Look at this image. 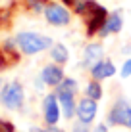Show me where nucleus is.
I'll return each instance as SVG.
<instances>
[{
    "label": "nucleus",
    "instance_id": "nucleus-23",
    "mask_svg": "<svg viewBox=\"0 0 131 132\" xmlns=\"http://www.w3.org/2000/svg\"><path fill=\"white\" fill-rule=\"evenodd\" d=\"M31 132H44V130H43V128H33Z\"/></svg>",
    "mask_w": 131,
    "mask_h": 132
},
{
    "label": "nucleus",
    "instance_id": "nucleus-9",
    "mask_svg": "<svg viewBox=\"0 0 131 132\" xmlns=\"http://www.w3.org/2000/svg\"><path fill=\"white\" fill-rule=\"evenodd\" d=\"M91 75L94 80H102V79H110V77L116 75V67L110 60H102L98 63H94L91 67Z\"/></svg>",
    "mask_w": 131,
    "mask_h": 132
},
{
    "label": "nucleus",
    "instance_id": "nucleus-14",
    "mask_svg": "<svg viewBox=\"0 0 131 132\" xmlns=\"http://www.w3.org/2000/svg\"><path fill=\"white\" fill-rule=\"evenodd\" d=\"M50 56H52V60L56 61V63H60V65H62V63H66V61H67L70 54H67V48L64 46V44H54Z\"/></svg>",
    "mask_w": 131,
    "mask_h": 132
},
{
    "label": "nucleus",
    "instance_id": "nucleus-24",
    "mask_svg": "<svg viewBox=\"0 0 131 132\" xmlns=\"http://www.w3.org/2000/svg\"><path fill=\"white\" fill-rule=\"evenodd\" d=\"M54 132H64V130H54Z\"/></svg>",
    "mask_w": 131,
    "mask_h": 132
},
{
    "label": "nucleus",
    "instance_id": "nucleus-6",
    "mask_svg": "<svg viewBox=\"0 0 131 132\" xmlns=\"http://www.w3.org/2000/svg\"><path fill=\"white\" fill-rule=\"evenodd\" d=\"M44 17H46V21L50 25H56V27H64L70 23V12L66 10L64 6H60V4H48L46 8H44Z\"/></svg>",
    "mask_w": 131,
    "mask_h": 132
},
{
    "label": "nucleus",
    "instance_id": "nucleus-11",
    "mask_svg": "<svg viewBox=\"0 0 131 132\" xmlns=\"http://www.w3.org/2000/svg\"><path fill=\"white\" fill-rule=\"evenodd\" d=\"M102 57H104V48H102L100 42H91L87 44L83 50V61L87 63V65H94V63L102 61Z\"/></svg>",
    "mask_w": 131,
    "mask_h": 132
},
{
    "label": "nucleus",
    "instance_id": "nucleus-8",
    "mask_svg": "<svg viewBox=\"0 0 131 132\" xmlns=\"http://www.w3.org/2000/svg\"><path fill=\"white\" fill-rule=\"evenodd\" d=\"M43 111H44V121L48 125H56L60 119V105H58L56 94H48L43 102Z\"/></svg>",
    "mask_w": 131,
    "mask_h": 132
},
{
    "label": "nucleus",
    "instance_id": "nucleus-16",
    "mask_svg": "<svg viewBox=\"0 0 131 132\" xmlns=\"http://www.w3.org/2000/svg\"><path fill=\"white\" fill-rule=\"evenodd\" d=\"M12 23V12L8 8H0V29H8Z\"/></svg>",
    "mask_w": 131,
    "mask_h": 132
},
{
    "label": "nucleus",
    "instance_id": "nucleus-2",
    "mask_svg": "<svg viewBox=\"0 0 131 132\" xmlns=\"http://www.w3.org/2000/svg\"><path fill=\"white\" fill-rule=\"evenodd\" d=\"M75 92H77V82L73 79H64L60 84H58V92L56 98L60 102V107L64 111L66 119H71L73 113L77 111L75 109Z\"/></svg>",
    "mask_w": 131,
    "mask_h": 132
},
{
    "label": "nucleus",
    "instance_id": "nucleus-7",
    "mask_svg": "<svg viewBox=\"0 0 131 132\" xmlns=\"http://www.w3.org/2000/svg\"><path fill=\"white\" fill-rule=\"evenodd\" d=\"M96 109H98V103L94 102L91 98H83L79 100L77 103V119L79 122H85V125H91L94 121V117H96Z\"/></svg>",
    "mask_w": 131,
    "mask_h": 132
},
{
    "label": "nucleus",
    "instance_id": "nucleus-12",
    "mask_svg": "<svg viewBox=\"0 0 131 132\" xmlns=\"http://www.w3.org/2000/svg\"><path fill=\"white\" fill-rule=\"evenodd\" d=\"M19 61V54L16 52L12 42H6L0 48V69H8V67L16 65Z\"/></svg>",
    "mask_w": 131,
    "mask_h": 132
},
{
    "label": "nucleus",
    "instance_id": "nucleus-13",
    "mask_svg": "<svg viewBox=\"0 0 131 132\" xmlns=\"http://www.w3.org/2000/svg\"><path fill=\"white\" fill-rule=\"evenodd\" d=\"M121 27H123V17H121V13L120 12H112L110 15H108L106 23H104V27L100 29V33H98V35L104 38V36L112 35V33H120Z\"/></svg>",
    "mask_w": 131,
    "mask_h": 132
},
{
    "label": "nucleus",
    "instance_id": "nucleus-22",
    "mask_svg": "<svg viewBox=\"0 0 131 132\" xmlns=\"http://www.w3.org/2000/svg\"><path fill=\"white\" fill-rule=\"evenodd\" d=\"M93 132H108V126H106V125H98Z\"/></svg>",
    "mask_w": 131,
    "mask_h": 132
},
{
    "label": "nucleus",
    "instance_id": "nucleus-4",
    "mask_svg": "<svg viewBox=\"0 0 131 132\" xmlns=\"http://www.w3.org/2000/svg\"><path fill=\"white\" fill-rule=\"evenodd\" d=\"M23 88H21L19 82H10L6 84L2 88V92H0V102L4 103L8 109H19L23 105Z\"/></svg>",
    "mask_w": 131,
    "mask_h": 132
},
{
    "label": "nucleus",
    "instance_id": "nucleus-5",
    "mask_svg": "<svg viewBox=\"0 0 131 132\" xmlns=\"http://www.w3.org/2000/svg\"><path fill=\"white\" fill-rule=\"evenodd\" d=\"M108 122L110 125H121L131 128V105L125 100H120V102L114 103V107L108 113Z\"/></svg>",
    "mask_w": 131,
    "mask_h": 132
},
{
    "label": "nucleus",
    "instance_id": "nucleus-20",
    "mask_svg": "<svg viewBox=\"0 0 131 132\" xmlns=\"http://www.w3.org/2000/svg\"><path fill=\"white\" fill-rule=\"evenodd\" d=\"M73 132H89V125H85V122H77V125L73 126Z\"/></svg>",
    "mask_w": 131,
    "mask_h": 132
},
{
    "label": "nucleus",
    "instance_id": "nucleus-19",
    "mask_svg": "<svg viewBox=\"0 0 131 132\" xmlns=\"http://www.w3.org/2000/svg\"><path fill=\"white\" fill-rule=\"evenodd\" d=\"M0 132H16V128H13L12 122H8V121H0Z\"/></svg>",
    "mask_w": 131,
    "mask_h": 132
},
{
    "label": "nucleus",
    "instance_id": "nucleus-3",
    "mask_svg": "<svg viewBox=\"0 0 131 132\" xmlns=\"http://www.w3.org/2000/svg\"><path fill=\"white\" fill-rule=\"evenodd\" d=\"M16 44L19 46V50L23 54L31 56V54H39L43 50L50 48L52 40L48 36H43V35H37V33H19L16 38Z\"/></svg>",
    "mask_w": 131,
    "mask_h": 132
},
{
    "label": "nucleus",
    "instance_id": "nucleus-15",
    "mask_svg": "<svg viewBox=\"0 0 131 132\" xmlns=\"http://www.w3.org/2000/svg\"><path fill=\"white\" fill-rule=\"evenodd\" d=\"M85 94H87V98L98 102V100L102 98V86L98 84V80H91V82L87 84V88H85Z\"/></svg>",
    "mask_w": 131,
    "mask_h": 132
},
{
    "label": "nucleus",
    "instance_id": "nucleus-10",
    "mask_svg": "<svg viewBox=\"0 0 131 132\" xmlns=\"http://www.w3.org/2000/svg\"><path fill=\"white\" fill-rule=\"evenodd\" d=\"M40 79L48 86H58L64 80V71H62L60 65H46L43 69V73H40Z\"/></svg>",
    "mask_w": 131,
    "mask_h": 132
},
{
    "label": "nucleus",
    "instance_id": "nucleus-18",
    "mask_svg": "<svg viewBox=\"0 0 131 132\" xmlns=\"http://www.w3.org/2000/svg\"><path fill=\"white\" fill-rule=\"evenodd\" d=\"M121 77H123V79L131 77V57L123 63V65H121Z\"/></svg>",
    "mask_w": 131,
    "mask_h": 132
},
{
    "label": "nucleus",
    "instance_id": "nucleus-1",
    "mask_svg": "<svg viewBox=\"0 0 131 132\" xmlns=\"http://www.w3.org/2000/svg\"><path fill=\"white\" fill-rule=\"evenodd\" d=\"M73 10L77 15H81L85 19V33H87V36H94L100 33V29L104 27L108 15H110L106 12V8L100 6L98 2H94V0H81Z\"/></svg>",
    "mask_w": 131,
    "mask_h": 132
},
{
    "label": "nucleus",
    "instance_id": "nucleus-21",
    "mask_svg": "<svg viewBox=\"0 0 131 132\" xmlns=\"http://www.w3.org/2000/svg\"><path fill=\"white\" fill-rule=\"evenodd\" d=\"M62 2H64V6H71V8H75V6H77V4L81 2V0H62Z\"/></svg>",
    "mask_w": 131,
    "mask_h": 132
},
{
    "label": "nucleus",
    "instance_id": "nucleus-17",
    "mask_svg": "<svg viewBox=\"0 0 131 132\" xmlns=\"http://www.w3.org/2000/svg\"><path fill=\"white\" fill-rule=\"evenodd\" d=\"M25 6L33 12H40L44 6H48V0H25Z\"/></svg>",
    "mask_w": 131,
    "mask_h": 132
}]
</instances>
